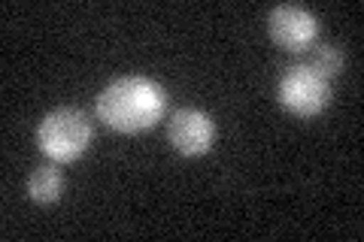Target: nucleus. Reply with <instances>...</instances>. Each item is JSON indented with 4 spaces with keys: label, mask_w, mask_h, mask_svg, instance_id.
Instances as JSON below:
<instances>
[{
    "label": "nucleus",
    "mask_w": 364,
    "mask_h": 242,
    "mask_svg": "<svg viewBox=\"0 0 364 242\" xmlns=\"http://www.w3.org/2000/svg\"><path fill=\"white\" fill-rule=\"evenodd\" d=\"M97 119L119 133H143L167 109L164 88L149 76H119L97 94Z\"/></svg>",
    "instance_id": "nucleus-1"
},
{
    "label": "nucleus",
    "mask_w": 364,
    "mask_h": 242,
    "mask_svg": "<svg viewBox=\"0 0 364 242\" xmlns=\"http://www.w3.org/2000/svg\"><path fill=\"white\" fill-rule=\"evenodd\" d=\"M91 124L85 112L61 106L52 109L46 119L37 124V145L46 158H52L55 164H70V160L82 158L91 145Z\"/></svg>",
    "instance_id": "nucleus-2"
},
{
    "label": "nucleus",
    "mask_w": 364,
    "mask_h": 242,
    "mask_svg": "<svg viewBox=\"0 0 364 242\" xmlns=\"http://www.w3.org/2000/svg\"><path fill=\"white\" fill-rule=\"evenodd\" d=\"M277 100L279 106L298 115V119H316L328 109L331 103V82L318 76L313 67L306 64H291L286 73L279 76L277 85Z\"/></svg>",
    "instance_id": "nucleus-3"
},
{
    "label": "nucleus",
    "mask_w": 364,
    "mask_h": 242,
    "mask_svg": "<svg viewBox=\"0 0 364 242\" xmlns=\"http://www.w3.org/2000/svg\"><path fill=\"white\" fill-rule=\"evenodd\" d=\"M167 140L182 158L207 155L215 143V124L200 109H176L167 121Z\"/></svg>",
    "instance_id": "nucleus-4"
},
{
    "label": "nucleus",
    "mask_w": 364,
    "mask_h": 242,
    "mask_svg": "<svg viewBox=\"0 0 364 242\" xmlns=\"http://www.w3.org/2000/svg\"><path fill=\"white\" fill-rule=\"evenodd\" d=\"M267 28H270V37L279 49H289V52H304L316 43V33H318V21L310 9L304 6H273L270 16H267Z\"/></svg>",
    "instance_id": "nucleus-5"
},
{
    "label": "nucleus",
    "mask_w": 364,
    "mask_h": 242,
    "mask_svg": "<svg viewBox=\"0 0 364 242\" xmlns=\"http://www.w3.org/2000/svg\"><path fill=\"white\" fill-rule=\"evenodd\" d=\"M64 194V176L58 167L52 164H43L31 172L28 179V197L33 203H55Z\"/></svg>",
    "instance_id": "nucleus-6"
},
{
    "label": "nucleus",
    "mask_w": 364,
    "mask_h": 242,
    "mask_svg": "<svg viewBox=\"0 0 364 242\" xmlns=\"http://www.w3.org/2000/svg\"><path fill=\"white\" fill-rule=\"evenodd\" d=\"M306 67H313V70L318 73V76H325L328 82L340 73V67H343V55H340V49L337 45H318V49H313L310 52V57L304 61Z\"/></svg>",
    "instance_id": "nucleus-7"
}]
</instances>
